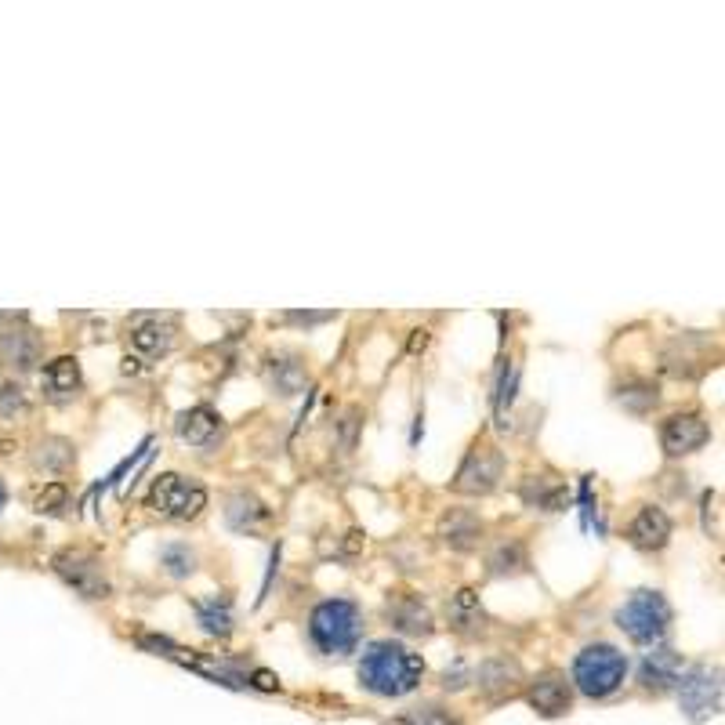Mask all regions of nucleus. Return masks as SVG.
<instances>
[{
  "mask_svg": "<svg viewBox=\"0 0 725 725\" xmlns=\"http://www.w3.org/2000/svg\"><path fill=\"white\" fill-rule=\"evenodd\" d=\"M443 686H446V689H461V686H464V667H461V664H457L454 671L446 667V671H443Z\"/></svg>",
  "mask_w": 725,
  "mask_h": 725,
  "instance_id": "72a5a7b5",
  "label": "nucleus"
},
{
  "mask_svg": "<svg viewBox=\"0 0 725 725\" xmlns=\"http://www.w3.org/2000/svg\"><path fill=\"white\" fill-rule=\"evenodd\" d=\"M671 541V515L657 504H646L631 522V544L642 551H660Z\"/></svg>",
  "mask_w": 725,
  "mask_h": 725,
  "instance_id": "4be33fe9",
  "label": "nucleus"
},
{
  "mask_svg": "<svg viewBox=\"0 0 725 725\" xmlns=\"http://www.w3.org/2000/svg\"><path fill=\"white\" fill-rule=\"evenodd\" d=\"M399 725H457V722L450 715H443L439 707H414V711L399 715Z\"/></svg>",
  "mask_w": 725,
  "mask_h": 725,
  "instance_id": "2f4dec72",
  "label": "nucleus"
},
{
  "mask_svg": "<svg viewBox=\"0 0 725 725\" xmlns=\"http://www.w3.org/2000/svg\"><path fill=\"white\" fill-rule=\"evenodd\" d=\"M446 617H450V628L464 638H483L490 631V613L479 602V591L475 588H461L446 606Z\"/></svg>",
  "mask_w": 725,
  "mask_h": 725,
  "instance_id": "f3484780",
  "label": "nucleus"
},
{
  "mask_svg": "<svg viewBox=\"0 0 725 725\" xmlns=\"http://www.w3.org/2000/svg\"><path fill=\"white\" fill-rule=\"evenodd\" d=\"M617 403L628 410V414H649L653 406L660 403V388L653 381H624L617 388Z\"/></svg>",
  "mask_w": 725,
  "mask_h": 725,
  "instance_id": "bb28decb",
  "label": "nucleus"
},
{
  "mask_svg": "<svg viewBox=\"0 0 725 725\" xmlns=\"http://www.w3.org/2000/svg\"><path fill=\"white\" fill-rule=\"evenodd\" d=\"M283 323H294V327H316V323H330L338 319V312H283Z\"/></svg>",
  "mask_w": 725,
  "mask_h": 725,
  "instance_id": "473e14b6",
  "label": "nucleus"
},
{
  "mask_svg": "<svg viewBox=\"0 0 725 725\" xmlns=\"http://www.w3.org/2000/svg\"><path fill=\"white\" fill-rule=\"evenodd\" d=\"M678 707L689 722H711L722 715V667L696 664L678 678Z\"/></svg>",
  "mask_w": 725,
  "mask_h": 725,
  "instance_id": "39448f33",
  "label": "nucleus"
},
{
  "mask_svg": "<svg viewBox=\"0 0 725 725\" xmlns=\"http://www.w3.org/2000/svg\"><path fill=\"white\" fill-rule=\"evenodd\" d=\"M385 617L392 620L403 635L425 638V635H432V628H435L432 609H428L425 602H421V595H414V591H396V595H388Z\"/></svg>",
  "mask_w": 725,
  "mask_h": 725,
  "instance_id": "2eb2a0df",
  "label": "nucleus"
},
{
  "mask_svg": "<svg viewBox=\"0 0 725 725\" xmlns=\"http://www.w3.org/2000/svg\"><path fill=\"white\" fill-rule=\"evenodd\" d=\"M475 682H479V689H483L490 700H504V696L519 693L522 686V671L515 660L508 657H490L479 664V675H475Z\"/></svg>",
  "mask_w": 725,
  "mask_h": 725,
  "instance_id": "412c9836",
  "label": "nucleus"
},
{
  "mask_svg": "<svg viewBox=\"0 0 725 725\" xmlns=\"http://www.w3.org/2000/svg\"><path fill=\"white\" fill-rule=\"evenodd\" d=\"M269 519V508L254 497V493H232L229 501H225V522H229L232 530H254L261 522Z\"/></svg>",
  "mask_w": 725,
  "mask_h": 725,
  "instance_id": "393cba45",
  "label": "nucleus"
},
{
  "mask_svg": "<svg viewBox=\"0 0 725 725\" xmlns=\"http://www.w3.org/2000/svg\"><path fill=\"white\" fill-rule=\"evenodd\" d=\"M222 432H225V421L214 414L211 406H193V410H185L178 414L174 421V435L189 446H214L222 443Z\"/></svg>",
  "mask_w": 725,
  "mask_h": 725,
  "instance_id": "6ab92c4d",
  "label": "nucleus"
},
{
  "mask_svg": "<svg viewBox=\"0 0 725 725\" xmlns=\"http://www.w3.org/2000/svg\"><path fill=\"white\" fill-rule=\"evenodd\" d=\"M80 392H84V374L77 356H58L40 370V396L48 403H73Z\"/></svg>",
  "mask_w": 725,
  "mask_h": 725,
  "instance_id": "f8f14e48",
  "label": "nucleus"
},
{
  "mask_svg": "<svg viewBox=\"0 0 725 725\" xmlns=\"http://www.w3.org/2000/svg\"><path fill=\"white\" fill-rule=\"evenodd\" d=\"M40 356H44V341L29 323H19V327L0 330V367L11 370V374H29L37 370Z\"/></svg>",
  "mask_w": 725,
  "mask_h": 725,
  "instance_id": "9d476101",
  "label": "nucleus"
},
{
  "mask_svg": "<svg viewBox=\"0 0 725 725\" xmlns=\"http://www.w3.org/2000/svg\"><path fill=\"white\" fill-rule=\"evenodd\" d=\"M628 678V657L609 642H595V646L580 649L573 660V686L588 700H606L613 696Z\"/></svg>",
  "mask_w": 725,
  "mask_h": 725,
  "instance_id": "7ed1b4c3",
  "label": "nucleus"
},
{
  "mask_svg": "<svg viewBox=\"0 0 725 725\" xmlns=\"http://www.w3.org/2000/svg\"><path fill=\"white\" fill-rule=\"evenodd\" d=\"M4 504H8V486H4V479H0V512H4Z\"/></svg>",
  "mask_w": 725,
  "mask_h": 725,
  "instance_id": "f704fd0d",
  "label": "nucleus"
},
{
  "mask_svg": "<svg viewBox=\"0 0 725 725\" xmlns=\"http://www.w3.org/2000/svg\"><path fill=\"white\" fill-rule=\"evenodd\" d=\"M145 504H149L156 515H164V519L189 522L207 508V490H203L200 483H189V479L178 472H164L153 479Z\"/></svg>",
  "mask_w": 725,
  "mask_h": 725,
  "instance_id": "423d86ee",
  "label": "nucleus"
},
{
  "mask_svg": "<svg viewBox=\"0 0 725 725\" xmlns=\"http://www.w3.org/2000/svg\"><path fill=\"white\" fill-rule=\"evenodd\" d=\"M131 345L149 359L167 356L174 345V316H160V312L135 316L131 319Z\"/></svg>",
  "mask_w": 725,
  "mask_h": 725,
  "instance_id": "4468645a",
  "label": "nucleus"
},
{
  "mask_svg": "<svg viewBox=\"0 0 725 725\" xmlns=\"http://www.w3.org/2000/svg\"><path fill=\"white\" fill-rule=\"evenodd\" d=\"M504 475V454L493 443H475L472 454L464 457V464L454 475V490L468 493V497H486L497 490Z\"/></svg>",
  "mask_w": 725,
  "mask_h": 725,
  "instance_id": "6e6552de",
  "label": "nucleus"
},
{
  "mask_svg": "<svg viewBox=\"0 0 725 725\" xmlns=\"http://www.w3.org/2000/svg\"><path fill=\"white\" fill-rule=\"evenodd\" d=\"M522 501L533 504V508H544V512H562L570 504V490L551 475H530L522 483Z\"/></svg>",
  "mask_w": 725,
  "mask_h": 725,
  "instance_id": "b1692460",
  "label": "nucleus"
},
{
  "mask_svg": "<svg viewBox=\"0 0 725 725\" xmlns=\"http://www.w3.org/2000/svg\"><path fill=\"white\" fill-rule=\"evenodd\" d=\"M29 464L37 468V472H48V475H66L73 464H77V450L69 439L62 435H48V439H40L33 446V454H29Z\"/></svg>",
  "mask_w": 725,
  "mask_h": 725,
  "instance_id": "5701e85b",
  "label": "nucleus"
},
{
  "mask_svg": "<svg viewBox=\"0 0 725 725\" xmlns=\"http://www.w3.org/2000/svg\"><path fill=\"white\" fill-rule=\"evenodd\" d=\"M51 566H55V573L66 580L69 588L77 591L80 599H109V591H113L106 570H102V559H98L95 551L62 548L51 559Z\"/></svg>",
  "mask_w": 725,
  "mask_h": 725,
  "instance_id": "0eeeda50",
  "label": "nucleus"
},
{
  "mask_svg": "<svg viewBox=\"0 0 725 725\" xmlns=\"http://www.w3.org/2000/svg\"><path fill=\"white\" fill-rule=\"evenodd\" d=\"M439 537H443L446 548L454 551H475L483 541V519L468 508H450L439 519Z\"/></svg>",
  "mask_w": 725,
  "mask_h": 725,
  "instance_id": "aec40b11",
  "label": "nucleus"
},
{
  "mask_svg": "<svg viewBox=\"0 0 725 725\" xmlns=\"http://www.w3.org/2000/svg\"><path fill=\"white\" fill-rule=\"evenodd\" d=\"M363 635V613L356 602L348 599H327L312 609L309 617V638L312 646L327 657H345L359 646Z\"/></svg>",
  "mask_w": 725,
  "mask_h": 725,
  "instance_id": "f03ea898",
  "label": "nucleus"
},
{
  "mask_svg": "<svg viewBox=\"0 0 725 725\" xmlns=\"http://www.w3.org/2000/svg\"><path fill=\"white\" fill-rule=\"evenodd\" d=\"M707 367H711V348L704 334H678L660 352V370L678 381H696Z\"/></svg>",
  "mask_w": 725,
  "mask_h": 725,
  "instance_id": "1a4fd4ad",
  "label": "nucleus"
},
{
  "mask_svg": "<svg viewBox=\"0 0 725 725\" xmlns=\"http://www.w3.org/2000/svg\"><path fill=\"white\" fill-rule=\"evenodd\" d=\"M522 570H526V548H522V541H501L490 551V559H486V573L490 577H515Z\"/></svg>",
  "mask_w": 725,
  "mask_h": 725,
  "instance_id": "a878e982",
  "label": "nucleus"
},
{
  "mask_svg": "<svg viewBox=\"0 0 725 725\" xmlns=\"http://www.w3.org/2000/svg\"><path fill=\"white\" fill-rule=\"evenodd\" d=\"M196 617H200L207 635H229L232 631V613H229V602L225 599L196 602Z\"/></svg>",
  "mask_w": 725,
  "mask_h": 725,
  "instance_id": "cd10ccee",
  "label": "nucleus"
},
{
  "mask_svg": "<svg viewBox=\"0 0 725 725\" xmlns=\"http://www.w3.org/2000/svg\"><path fill=\"white\" fill-rule=\"evenodd\" d=\"M425 678V660L403 642H370L359 657V686L374 696H406Z\"/></svg>",
  "mask_w": 725,
  "mask_h": 725,
  "instance_id": "f257e3e1",
  "label": "nucleus"
},
{
  "mask_svg": "<svg viewBox=\"0 0 725 725\" xmlns=\"http://www.w3.org/2000/svg\"><path fill=\"white\" fill-rule=\"evenodd\" d=\"M711 443V428L700 414H675L660 425V446L667 457H686Z\"/></svg>",
  "mask_w": 725,
  "mask_h": 725,
  "instance_id": "9b49d317",
  "label": "nucleus"
},
{
  "mask_svg": "<svg viewBox=\"0 0 725 725\" xmlns=\"http://www.w3.org/2000/svg\"><path fill=\"white\" fill-rule=\"evenodd\" d=\"M69 504V486L66 483H44L33 493V512L40 515H58Z\"/></svg>",
  "mask_w": 725,
  "mask_h": 725,
  "instance_id": "c756f323",
  "label": "nucleus"
},
{
  "mask_svg": "<svg viewBox=\"0 0 725 725\" xmlns=\"http://www.w3.org/2000/svg\"><path fill=\"white\" fill-rule=\"evenodd\" d=\"M265 381H269V388L276 396H283V399L298 396V392H305V381H309L305 359H301L298 352H272V356L265 359Z\"/></svg>",
  "mask_w": 725,
  "mask_h": 725,
  "instance_id": "a211bd4d",
  "label": "nucleus"
},
{
  "mask_svg": "<svg viewBox=\"0 0 725 725\" xmlns=\"http://www.w3.org/2000/svg\"><path fill=\"white\" fill-rule=\"evenodd\" d=\"M160 566H164L174 580H182L196 570V551L189 548V544H167V548L160 551Z\"/></svg>",
  "mask_w": 725,
  "mask_h": 725,
  "instance_id": "c85d7f7f",
  "label": "nucleus"
},
{
  "mask_svg": "<svg viewBox=\"0 0 725 725\" xmlns=\"http://www.w3.org/2000/svg\"><path fill=\"white\" fill-rule=\"evenodd\" d=\"M526 700L541 718H562L573 704V686L570 678L559 675V671H544L530 682L526 689Z\"/></svg>",
  "mask_w": 725,
  "mask_h": 725,
  "instance_id": "ddd939ff",
  "label": "nucleus"
},
{
  "mask_svg": "<svg viewBox=\"0 0 725 725\" xmlns=\"http://www.w3.org/2000/svg\"><path fill=\"white\" fill-rule=\"evenodd\" d=\"M29 417V399L15 381L0 385V421H22Z\"/></svg>",
  "mask_w": 725,
  "mask_h": 725,
  "instance_id": "7c9ffc66",
  "label": "nucleus"
},
{
  "mask_svg": "<svg viewBox=\"0 0 725 725\" xmlns=\"http://www.w3.org/2000/svg\"><path fill=\"white\" fill-rule=\"evenodd\" d=\"M678 678H682V657L675 649H649L642 664H638V686L646 693H667V689L678 686Z\"/></svg>",
  "mask_w": 725,
  "mask_h": 725,
  "instance_id": "dca6fc26",
  "label": "nucleus"
},
{
  "mask_svg": "<svg viewBox=\"0 0 725 725\" xmlns=\"http://www.w3.org/2000/svg\"><path fill=\"white\" fill-rule=\"evenodd\" d=\"M617 628L635 646H657L660 638L667 635V628H671V606H667L660 591L642 588L617 609Z\"/></svg>",
  "mask_w": 725,
  "mask_h": 725,
  "instance_id": "20e7f679",
  "label": "nucleus"
}]
</instances>
